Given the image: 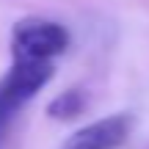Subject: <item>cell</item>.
Segmentation results:
<instances>
[{"label": "cell", "mask_w": 149, "mask_h": 149, "mask_svg": "<svg viewBox=\"0 0 149 149\" xmlns=\"http://www.w3.org/2000/svg\"><path fill=\"white\" fill-rule=\"evenodd\" d=\"M55 77L53 61H22L14 58L11 69L0 77V149L17 113L33 100L42 88H47Z\"/></svg>", "instance_id": "cell-1"}, {"label": "cell", "mask_w": 149, "mask_h": 149, "mask_svg": "<svg viewBox=\"0 0 149 149\" xmlns=\"http://www.w3.org/2000/svg\"><path fill=\"white\" fill-rule=\"evenodd\" d=\"M69 31L55 19L28 17L19 19L11 31V53L22 61H53L66 53Z\"/></svg>", "instance_id": "cell-2"}, {"label": "cell", "mask_w": 149, "mask_h": 149, "mask_svg": "<svg viewBox=\"0 0 149 149\" xmlns=\"http://www.w3.org/2000/svg\"><path fill=\"white\" fill-rule=\"evenodd\" d=\"M133 133V116L130 113H113V116L97 119L86 127L66 135L61 149H119L127 144Z\"/></svg>", "instance_id": "cell-3"}, {"label": "cell", "mask_w": 149, "mask_h": 149, "mask_svg": "<svg viewBox=\"0 0 149 149\" xmlns=\"http://www.w3.org/2000/svg\"><path fill=\"white\" fill-rule=\"evenodd\" d=\"M86 111V94L80 88H66L58 97H53L47 105V116L55 122H72Z\"/></svg>", "instance_id": "cell-4"}]
</instances>
